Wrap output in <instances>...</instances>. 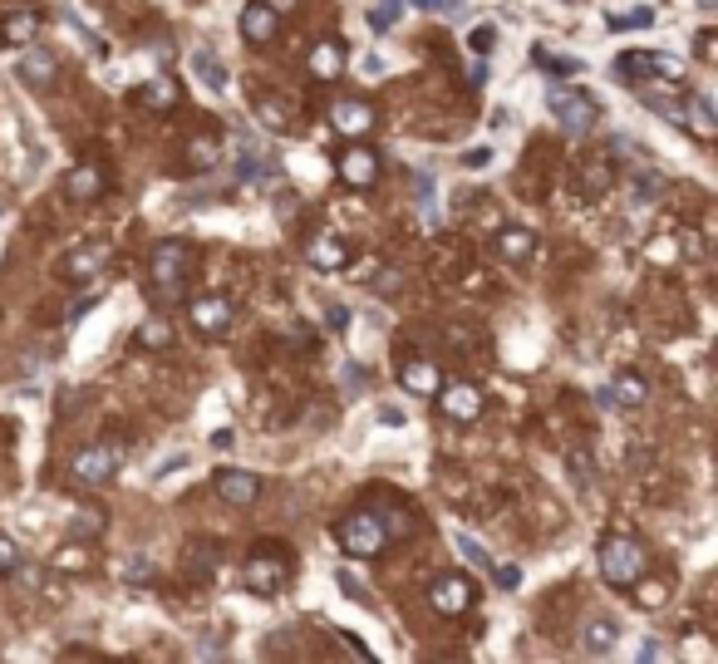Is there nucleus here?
<instances>
[{
	"instance_id": "nucleus-1",
	"label": "nucleus",
	"mask_w": 718,
	"mask_h": 664,
	"mask_svg": "<svg viewBox=\"0 0 718 664\" xmlns=\"http://www.w3.org/2000/svg\"><path fill=\"white\" fill-rule=\"evenodd\" d=\"M546 109L556 114V123L566 128V138H586L600 123V109L591 94H581L576 84H551L546 89Z\"/></svg>"
},
{
	"instance_id": "nucleus-2",
	"label": "nucleus",
	"mask_w": 718,
	"mask_h": 664,
	"mask_svg": "<svg viewBox=\"0 0 718 664\" xmlns=\"http://www.w3.org/2000/svg\"><path fill=\"white\" fill-rule=\"evenodd\" d=\"M640 571H645V551H640V542H630V537L600 542V576H605L610 586H635Z\"/></svg>"
},
{
	"instance_id": "nucleus-3",
	"label": "nucleus",
	"mask_w": 718,
	"mask_h": 664,
	"mask_svg": "<svg viewBox=\"0 0 718 664\" xmlns=\"http://www.w3.org/2000/svg\"><path fill=\"white\" fill-rule=\"evenodd\" d=\"M340 542L350 556H379L384 542H389V532H384V522L374 517V512H355L345 527H340Z\"/></svg>"
},
{
	"instance_id": "nucleus-4",
	"label": "nucleus",
	"mask_w": 718,
	"mask_h": 664,
	"mask_svg": "<svg viewBox=\"0 0 718 664\" xmlns=\"http://www.w3.org/2000/svg\"><path fill=\"white\" fill-rule=\"evenodd\" d=\"M237 173L246 182H271L276 178V153L271 148H261V138L251 133V128H237Z\"/></svg>"
},
{
	"instance_id": "nucleus-5",
	"label": "nucleus",
	"mask_w": 718,
	"mask_h": 664,
	"mask_svg": "<svg viewBox=\"0 0 718 664\" xmlns=\"http://www.w3.org/2000/svg\"><path fill=\"white\" fill-rule=\"evenodd\" d=\"M187 266H192V251H187V246L182 242H158V251H153V281H158L163 291H182Z\"/></svg>"
},
{
	"instance_id": "nucleus-6",
	"label": "nucleus",
	"mask_w": 718,
	"mask_h": 664,
	"mask_svg": "<svg viewBox=\"0 0 718 664\" xmlns=\"http://www.w3.org/2000/svg\"><path fill=\"white\" fill-rule=\"evenodd\" d=\"M114 468H119V453L104 448V443H99V448H84V453L74 458V473H79L84 483H109Z\"/></svg>"
},
{
	"instance_id": "nucleus-7",
	"label": "nucleus",
	"mask_w": 718,
	"mask_h": 664,
	"mask_svg": "<svg viewBox=\"0 0 718 664\" xmlns=\"http://www.w3.org/2000/svg\"><path fill=\"white\" fill-rule=\"evenodd\" d=\"M473 605V586L463 581V576H443L438 586H433V610L438 615H463Z\"/></svg>"
},
{
	"instance_id": "nucleus-8",
	"label": "nucleus",
	"mask_w": 718,
	"mask_h": 664,
	"mask_svg": "<svg viewBox=\"0 0 718 664\" xmlns=\"http://www.w3.org/2000/svg\"><path fill=\"white\" fill-rule=\"evenodd\" d=\"M256 492H261V483H256L251 473H241V468H222V473H217V497L232 502V507L256 502Z\"/></svg>"
},
{
	"instance_id": "nucleus-9",
	"label": "nucleus",
	"mask_w": 718,
	"mask_h": 664,
	"mask_svg": "<svg viewBox=\"0 0 718 664\" xmlns=\"http://www.w3.org/2000/svg\"><path fill=\"white\" fill-rule=\"evenodd\" d=\"M241 35H246L251 45H266V40L276 35V10H271L266 0H251V5L241 10Z\"/></svg>"
},
{
	"instance_id": "nucleus-10",
	"label": "nucleus",
	"mask_w": 718,
	"mask_h": 664,
	"mask_svg": "<svg viewBox=\"0 0 718 664\" xmlns=\"http://www.w3.org/2000/svg\"><path fill=\"white\" fill-rule=\"evenodd\" d=\"M192 74L212 89V94H227V84H232V74H227V64H222V55L217 50H192Z\"/></svg>"
},
{
	"instance_id": "nucleus-11",
	"label": "nucleus",
	"mask_w": 718,
	"mask_h": 664,
	"mask_svg": "<svg viewBox=\"0 0 718 664\" xmlns=\"http://www.w3.org/2000/svg\"><path fill=\"white\" fill-rule=\"evenodd\" d=\"M192 325H197L202 335H222V330L232 325V305L222 301V296H207V301H192Z\"/></svg>"
},
{
	"instance_id": "nucleus-12",
	"label": "nucleus",
	"mask_w": 718,
	"mask_h": 664,
	"mask_svg": "<svg viewBox=\"0 0 718 664\" xmlns=\"http://www.w3.org/2000/svg\"><path fill=\"white\" fill-rule=\"evenodd\" d=\"M443 414L458 423H473L482 414V394L473 384H453V389H443Z\"/></svg>"
},
{
	"instance_id": "nucleus-13",
	"label": "nucleus",
	"mask_w": 718,
	"mask_h": 664,
	"mask_svg": "<svg viewBox=\"0 0 718 664\" xmlns=\"http://www.w3.org/2000/svg\"><path fill=\"white\" fill-rule=\"evenodd\" d=\"M330 123L340 128V133H350V138H359L369 123H374V109L364 104V99H340L335 109H330Z\"/></svg>"
},
{
	"instance_id": "nucleus-14",
	"label": "nucleus",
	"mask_w": 718,
	"mask_h": 664,
	"mask_svg": "<svg viewBox=\"0 0 718 664\" xmlns=\"http://www.w3.org/2000/svg\"><path fill=\"white\" fill-rule=\"evenodd\" d=\"M340 178L350 182V187H369V182L379 178V158H374L369 148H350V153L340 158Z\"/></svg>"
},
{
	"instance_id": "nucleus-15",
	"label": "nucleus",
	"mask_w": 718,
	"mask_h": 664,
	"mask_svg": "<svg viewBox=\"0 0 718 664\" xmlns=\"http://www.w3.org/2000/svg\"><path fill=\"white\" fill-rule=\"evenodd\" d=\"M281 581H286V566H281V561H271V556H256V561H246V586H251L256 596H271Z\"/></svg>"
},
{
	"instance_id": "nucleus-16",
	"label": "nucleus",
	"mask_w": 718,
	"mask_h": 664,
	"mask_svg": "<svg viewBox=\"0 0 718 664\" xmlns=\"http://www.w3.org/2000/svg\"><path fill=\"white\" fill-rule=\"evenodd\" d=\"M310 266L315 271H340L345 261H350V251H345V242H335V237H320V242H310Z\"/></svg>"
},
{
	"instance_id": "nucleus-17",
	"label": "nucleus",
	"mask_w": 718,
	"mask_h": 664,
	"mask_svg": "<svg viewBox=\"0 0 718 664\" xmlns=\"http://www.w3.org/2000/svg\"><path fill=\"white\" fill-rule=\"evenodd\" d=\"M50 74H55V55L25 45V55H20V79H25V84H50Z\"/></svg>"
},
{
	"instance_id": "nucleus-18",
	"label": "nucleus",
	"mask_w": 718,
	"mask_h": 664,
	"mask_svg": "<svg viewBox=\"0 0 718 664\" xmlns=\"http://www.w3.org/2000/svg\"><path fill=\"white\" fill-rule=\"evenodd\" d=\"M689 128L699 138H714L718 133V114H714V99L709 94H689Z\"/></svg>"
},
{
	"instance_id": "nucleus-19",
	"label": "nucleus",
	"mask_w": 718,
	"mask_h": 664,
	"mask_svg": "<svg viewBox=\"0 0 718 664\" xmlns=\"http://www.w3.org/2000/svg\"><path fill=\"white\" fill-rule=\"evenodd\" d=\"M605 25H610L615 35H625V30H650V25H655V5H635V10H610V15H605Z\"/></svg>"
},
{
	"instance_id": "nucleus-20",
	"label": "nucleus",
	"mask_w": 718,
	"mask_h": 664,
	"mask_svg": "<svg viewBox=\"0 0 718 664\" xmlns=\"http://www.w3.org/2000/svg\"><path fill=\"white\" fill-rule=\"evenodd\" d=\"M399 379H404V389H409V394H433V389H438V369H433V364H423V360L399 364Z\"/></svg>"
},
{
	"instance_id": "nucleus-21",
	"label": "nucleus",
	"mask_w": 718,
	"mask_h": 664,
	"mask_svg": "<svg viewBox=\"0 0 718 664\" xmlns=\"http://www.w3.org/2000/svg\"><path fill=\"white\" fill-rule=\"evenodd\" d=\"M620 69H655L659 79H679L684 74V64L674 60V55H625Z\"/></svg>"
},
{
	"instance_id": "nucleus-22",
	"label": "nucleus",
	"mask_w": 718,
	"mask_h": 664,
	"mask_svg": "<svg viewBox=\"0 0 718 664\" xmlns=\"http://www.w3.org/2000/svg\"><path fill=\"white\" fill-rule=\"evenodd\" d=\"M615 635H620V630H615V620H591V625H586L581 650H586V655H610V650H615Z\"/></svg>"
},
{
	"instance_id": "nucleus-23",
	"label": "nucleus",
	"mask_w": 718,
	"mask_h": 664,
	"mask_svg": "<svg viewBox=\"0 0 718 664\" xmlns=\"http://www.w3.org/2000/svg\"><path fill=\"white\" fill-rule=\"evenodd\" d=\"M35 30H40V20H35L30 10H15V15H5V25H0V35H5L10 45H30Z\"/></svg>"
},
{
	"instance_id": "nucleus-24",
	"label": "nucleus",
	"mask_w": 718,
	"mask_h": 664,
	"mask_svg": "<svg viewBox=\"0 0 718 664\" xmlns=\"http://www.w3.org/2000/svg\"><path fill=\"white\" fill-rule=\"evenodd\" d=\"M64 187H69V197H74V202H89V197H99V192H104V178H99L94 168H74Z\"/></svg>"
},
{
	"instance_id": "nucleus-25",
	"label": "nucleus",
	"mask_w": 718,
	"mask_h": 664,
	"mask_svg": "<svg viewBox=\"0 0 718 664\" xmlns=\"http://www.w3.org/2000/svg\"><path fill=\"white\" fill-rule=\"evenodd\" d=\"M610 399H615V409H635V404H645V379L620 374V379H615V389H610Z\"/></svg>"
},
{
	"instance_id": "nucleus-26",
	"label": "nucleus",
	"mask_w": 718,
	"mask_h": 664,
	"mask_svg": "<svg viewBox=\"0 0 718 664\" xmlns=\"http://www.w3.org/2000/svg\"><path fill=\"white\" fill-rule=\"evenodd\" d=\"M104 266V251L94 246V251H74L69 261H64V276H74V281H84V276H94Z\"/></svg>"
},
{
	"instance_id": "nucleus-27",
	"label": "nucleus",
	"mask_w": 718,
	"mask_h": 664,
	"mask_svg": "<svg viewBox=\"0 0 718 664\" xmlns=\"http://www.w3.org/2000/svg\"><path fill=\"white\" fill-rule=\"evenodd\" d=\"M310 69H315L320 79H335V74L345 69V55H340L335 45H315V55H310Z\"/></svg>"
},
{
	"instance_id": "nucleus-28",
	"label": "nucleus",
	"mask_w": 718,
	"mask_h": 664,
	"mask_svg": "<svg viewBox=\"0 0 718 664\" xmlns=\"http://www.w3.org/2000/svg\"><path fill=\"white\" fill-rule=\"evenodd\" d=\"M497 246H502V256H507V261H527V256H532V232L507 227V232L497 237Z\"/></svg>"
},
{
	"instance_id": "nucleus-29",
	"label": "nucleus",
	"mask_w": 718,
	"mask_h": 664,
	"mask_svg": "<svg viewBox=\"0 0 718 664\" xmlns=\"http://www.w3.org/2000/svg\"><path fill=\"white\" fill-rule=\"evenodd\" d=\"M138 345H148V350L173 345V325H168V320H148V325H138Z\"/></svg>"
},
{
	"instance_id": "nucleus-30",
	"label": "nucleus",
	"mask_w": 718,
	"mask_h": 664,
	"mask_svg": "<svg viewBox=\"0 0 718 664\" xmlns=\"http://www.w3.org/2000/svg\"><path fill=\"white\" fill-rule=\"evenodd\" d=\"M468 50H473L478 60H487V55L497 50V25H492V20H482V25H473V35H468Z\"/></svg>"
},
{
	"instance_id": "nucleus-31",
	"label": "nucleus",
	"mask_w": 718,
	"mask_h": 664,
	"mask_svg": "<svg viewBox=\"0 0 718 664\" xmlns=\"http://www.w3.org/2000/svg\"><path fill=\"white\" fill-rule=\"evenodd\" d=\"M532 60H537L541 69H551V74H581V69H586L576 55H551V50H541V45H537V55H532Z\"/></svg>"
},
{
	"instance_id": "nucleus-32",
	"label": "nucleus",
	"mask_w": 718,
	"mask_h": 664,
	"mask_svg": "<svg viewBox=\"0 0 718 664\" xmlns=\"http://www.w3.org/2000/svg\"><path fill=\"white\" fill-rule=\"evenodd\" d=\"M399 15H404V0H379V5L369 10V25H374V30H389Z\"/></svg>"
},
{
	"instance_id": "nucleus-33",
	"label": "nucleus",
	"mask_w": 718,
	"mask_h": 664,
	"mask_svg": "<svg viewBox=\"0 0 718 664\" xmlns=\"http://www.w3.org/2000/svg\"><path fill=\"white\" fill-rule=\"evenodd\" d=\"M143 104H153V109H173V104H178V89H173V84H158V79H153V84L143 89Z\"/></svg>"
},
{
	"instance_id": "nucleus-34",
	"label": "nucleus",
	"mask_w": 718,
	"mask_h": 664,
	"mask_svg": "<svg viewBox=\"0 0 718 664\" xmlns=\"http://www.w3.org/2000/svg\"><path fill=\"white\" fill-rule=\"evenodd\" d=\"M453 546H458V551H463V556H468L473 566H492V556H487V546H482V542H473L468 532H458V537H453Z\"/></svg>"
},
{
	"instance_id": "nucleus-35",
	"label": "nucleus",
	"mask_w": 718,
	"mask_h": 664,
	"mask_svg": "<svg viewBox=\"0 0 718 664\" xmlns=\"http://www.w3.org/2000/svg\"><path fill=\"white\" fill-rule=\"evenodd\" d=\"M419 212H423L428 227L438 222V212H433V178H428V173H419Z\"/></svg>"
},
{
	"instance_id": "nucleus-36",
	"label": "nucleus",
	"mask_w": 718,
	"mask_h": 664,
	"mask_svg": "<svg viewBox=\"0 0 718 664\" xmlns=\"http://www.w3.org/2000/svg\"><path fill=\"white\" fill-rule=\"evenodd\" d=\"M153 576V561L148 556H128L123 561V581H148Z\"/></svg>"
},
{
	"instance_id": "nucleus-37",
	"label": "nucleus",
	"mask_w": 718,
	"mask_h": 664,
	"mask_svg": "<svg viewBox=\"0 0 718 664\" xmlns=\"http://www.w3.org/2000/svg\"><path fill=\"white\" fill-rule=\"evenodd\" d=\"M15 571H20V546L0 537V576H15Z\"/></svg>"
},
{
	"instance_id": "nucleus-38",
	"label": "nucleus",
	"mask_w": 718,
	"mask_h": 664,
	"mask_svg": "<svg viewBox=\"0 0 718 664\" xmlns=\"http://www.w3.org/2000/svg\"><path fill=\"white\" fill-rule=\"evenodd\" d=\"M55 566H60V571H84V566H89V556H84L79 546H64L60 556H55Z\"/></svg>"
},
{
	"instance_id": "nucleus-39",
	"label": "nucleus",
	"mask_w": 718,
	"mask_h": 664,
	"mask_svg": "<svg viewBox=\"0 0 718 664\" xmlns=\"http://www.w3.org/2000/svg\"><path fill=\"white\" fill-rule=\"evenodd\" d=\"M335 586H340V591H345L350 601H369V591L359 586V581H355V576H350V571H335Z\"/></svg>"
},
{
	"instance_id": "nucleus-40",
	"label": "nucleus",
	"mask_w": 718,
	"mask_h": 664,
	"mask_svg": "<svg viewBox=\"0 0 718 664\" xmlns=\"http://www.w3.org/2000/svg\"><path fill=\"white\" fill-rule=\"evenodd\" d=\"M492 576H497L502 591H517V586H522V566H492Z\"/></svg>"
},
{
	"instance_id": "nucleus-41",
	"label": "nucleus",
	"mask_w": 718,
	"mask_h": 664,
	"mask_svg": "<svg viewBox=\"0 0 718 664\" xmlns=\"http://www.w3.org/2000/svg\"><path fill=\"white\" fill-rule=\"evenodd\" d=\"M325 320H330V330H340V335L350 330V310H345L340 301H335V305H325Z\"/></svg>"
},
{
	"instance_id": "nucleus-42",
	"label": "nucleus",
	"mask_w": 718,
	"mask_h": 664,
	"mask_svg": "<svg viewBox=\"0 0 718 664\" xmlns=\"http://www.w3.org/2000/svg\"><path fill=\"white\" fill-rule=\"evenodd\" d=\"M419 10H433V15H458L463 10V0H414Z\"/></svg>"
},
{
	"instance_id": "nucleus-43",
	"label": "nucleus",
	"mask_w": 718,
	"mask_h": 664,
	"mask_svg": "<svg viewBox=\"0 0 718 664\" xmlns=\"http://www.w3.org/2000/svg\"><path fill=\"white\" fill-rule=\"evenodd\" d=\"M487 163H492V148H487V143H482V148H468V153H463V168H487Z\"/></svg>"
},
{
	"instance_id": "nucleus-44",
	"label": "nucleus",
	"mask_w": 718,
	"mask_h": 664,
	"mask_svg": "<svg viewBox=\"0 0 718 664\" xmlns=\"http://www.w3.org/2000/svg\"><path fill=\"white\" fill-rule=\"evenodd\" d=\"M187 463H192V458H187V453H178V458L158 463V468H153V478H168V473H178V468H187Z\"/></svg>"
},
{
	"instance_id": "nucleus-45",
	"label": "nucleus",
	"mask_w": 718,
	"mask_h": 664,
	"mask_svg": "<svg viewBox=\"0 0 718 664\" xmlns=\"http://www.w3.org/2000/svg\"><path fill=\"white\" fill-rule=\"evenodd\" d=\"M192 158L207 163V168H217V148H212V143H192Z\"/></svg>"
},
{
	"instance_id": "nucleus-46",
	"label": "nucleus",
	"mask_w": 718,
	"mask_h": 664,
	"mask_svg": "<svg viewBox=\"0 0 718 664\" xmlns=\"http://www.w3.org/2000/svg\"><path fill=\"white\" fill-rule=\"evenodd\" d=\"M359 69H364L369 79H379V74L389 69V60H384V55H364V64H359Z\"/></svg>"
},
{
	"instance_id": "nucleus-47",
	"label": "nucleus",
	"mask_w": 718,
	"mask_h": 664,
	"mask_svg": "<svg viewBox=\"0 0 718 664\" xmlns=\"http://www.w3.org/2000/svg\"><path fill=\"white\" fill-rule=\"evenodd\" d=\"M640 660H669V650H664L659 640H645V645H640Z\"/></svg>"
},
{
	"instance_id": "nucleus-48",
	"label": "nucleus",
	"mask_w": 718,
	"mask_h": 664,
	"mask_svg": "<svg viewBox=\"0 0 718 664\" xmlns=\"http://www.w3.org/2000/svg\"><path fill=\"white\" fill-rule=\"evenodd\" d=\"M699 60H714V35H699Z\"/></svg>"
},
{
	"instance_id": "nucleus-49",
	"label": "nucleus",
	"mask_w": 718,
	"mask_h": 664,
	"mask_svg": "<svg viewBox=\"0 0 718 664\" xmlns=\"http://www.w3.org/2000/svg\"><path fill=\"white\" fill-rule=\"evenodd\" d=\"M212 443H217V448H232L237 438H232V428H217V433H212Z\"/></svg>"
},
{
	"instance_id": "nucleus-50",
	"label": "nucleus",
	"mask_w": 718,
	"mask_h": 664,
	"mask_svg": "<svg viewBox=\"0 0 718 664\" xmlns=\"http://www.w3.org/2000/svg\"><path fill=\"white\" fill-rule=\"evenodd\" d=\"M266 5H271V10H291L296 0H266Z\"/></svg>"
}]
</instances>
